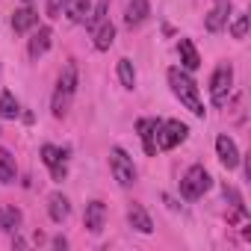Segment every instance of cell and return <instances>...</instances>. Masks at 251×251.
I'll use <instances>...</instances> for the list:
<instances>
[{
    "label": "cell",
    "instance_id": "1",
    "mask_svg": "<svg viewBox=\"0 0 251 251\" xmlns=\"http://www.w3.org/2000/svg\"><path fill=\"white\" fill-rule=\"evenodd\" d=\"M169 86L175 92V98L198 118H204V103H201V95H198V86L195 80L183 71V68H169Z\"/></svg>",
    "mask_w": 251,
    "mask_h": 251
},
{
    "label": "cell",
    "instance_id": "2",
    "mask_svg": "<svg viewBox=\"0 0 251 251\" xmlns=\"http://www.w3.org/2000/svg\"><path fill=\"white\" fill-rule=\"evenodd\" d=\"M74 92H77V65L68 62V65L62 68L59 80H56V89H53V100H50V112H53V118H65Z\"/></svg>",
    "mask_w": 251,
    "mask_h": 251
},
{
    "label": "cell",
    "instance_id": "3",
    "mask_svg": "<svg viewBox=\"0 0 251 251\" xmlns=\"http://www.w3.org/2000/svg\"><path fill=\"white\" fill-rule=\"evenodd\" d=\"M210 186H213L210 172H207L204 166H192V169L183 175V180H180V195H183L186 201H198Z\"/></svg>",
    "mask_w": 251,
    "mask_h": 251
},
{
    "label": "cell",
    "instance_id": "4",
    "mask_svg": "<svg viewBox=\"0 0 251 251\" xmlns=\"http://www.w3.org/2000/svg\"><path fill=\"white\" fill-rule=\"evenodd\" d=\"M109 169H112V177L121 186H133L136 183V166H133L130 154L124 148H112L109 151Z\"/></svg>",
    "mask_w": 251,
    "mask_h": 251
},
{
    "label": "cell",
    "instance_id": "5",
    "mask_svg": "<svg viewBox=\"0 0 251 251\" xmlns=\"http://www.w3.org/2000/svg\"><path fill=\"white\" fill-rule=\"evenodd\" d=\"M230 86H233V65L230 62H222L213 77H210V98L216 106H225L227 103V95H230Z\"/></svg>",
    "mask_w": 251,
    "mask_h": 251
},
{
    "label": "cell",
    "instance_id": "6",
    "mask_svg": "<svg viewBox=\"0 0 251 251\" xmlns=\"http://www.w3.org/2000/svg\"><path fill=\"white\" fill-rule=\"evenodd\" d=\"M186 136H189V127H186L183 121H177V118L160 121V130H157V148L172 151V148H177L180 142H186Z\"/></svg>",
    "mask_w": 251,
    "mask_h": 251
},
{
    "label": "cell",
    "instance_id": "7",
    "mask_svg": "<svg viewBox=\"0 0 251 251\" xmlns=\"http://www.w3.org/2000/svg\"><path fill=\"white\" fill-rule=\"evenodd\" d=\"M65 157H68V151H65V148H56V145H42V163L50 169L53 180H65V175H68Z\"/></svg>",
    "mask_w": 251,
    "mask_h": 251
},
{
    "label": "cell",
    "instance_id": "8",
    "mask_svg": "<svg viewBox=\"0 0 251 251\" xmlns=\"http://www.w3.org/2000/svg\"><path fill=\"white\" fill-rule=\"evenodd\" d=\"M216 154H219V163H222L227 172H230V169H236V166H239V160H242V157H239L236 142H233L227 133H222V136L216 139Z\"/></svg>",
    "mask_w": 251,
    "mask_h": 251
},
{
    "label": "cell",
    "instance_id": "9",
    "mask_svg": "<svg viewBox=\"0 0 251 251\" xmlns=\"http://www.w3.org/2000/svg\"><path fill=\"white\" fill-rule=\"evenodd\" d=\"M83 225H86L89 233H100L103 225H106V204L103 201H89L86 213H83Z\"/></svg>",
    "mask_w": 251,
    "mask_h": 251
},
{
    "label": "cell",
    "instance_id": "10",
    "mask_svg": "<svg viewBox=\"0 0 251 251\" xmlns=\"http://www.w3.org/2000/svg\"><path fill=\"white\" fill-rule=\"evenodd\" d=\"M136 130H139V139L145 145V154L154 157L157 154V130H160V121L157 118H139L136 121Z\"/></svg>",
    "mask_w": 251,
    "mask_h": 251
},
{
    "label": "cell",
    "instance_id": "11",
    "mask_svg": "<svg viewBox=\"0 0 251 251\" xmlns=\"http://www.w3.org/2000/svg\"><path fill=\"white\" fill-rule=\"evenodd\" d=\"M227 18H230V0H219V3L207 12L204 27H207L210 33H219V30H225V27H227Z\"/></svg>",
    "mask_w": 251,
    "mask_h": 251
},
{
    "label": "cell",
    "instance_id": "12",
    "mask_svg": "<svg viewBox=\"0 0 251 251\" xmlns=\"http://www.w3.org/2000/svg\"><path fill=\"white\" fill-rule=\"evenodd\" d=\"M50 42H53V30H50V27H39V30L30 36V45H27V50H30V59H39V56H45V53L50 50Z\"/></svg>",
    "mask_w": 251,
    "mask_h": 251
},
{
    "label": "cell",
    "instance_id": "13",
    "mask_svg": "<svg viewBox=\"0 0 251 251\" xmlns=\"http://www.w3.org/2000/svg\"><path fill=\"white\" fill-rule=\"evenodd\" d=\"M48 216H50V222H56V225H62V222L71 216V204H68V198H65L62 192H50V195H48Z\"/></svg>",
    "mask_w": 251,
    "mask_h": 251
},
{
    "label": "cell",
    "instance_id": "14",
    "mask_svg": "<svg viewBox=\"0 0 251 251\" xmlns=\"http://www.w3.org/2000/svg\"><path fill=\"white\" fill-rule=\"evenodd\" d=\"M148 15H151V0H130L127 9H124V24H127V27H139Z\"/></svg>",
    "mask_w": 251,
    "mask_h": 251
},
{
    "label": "cell",
    "instance_id": "15",
    "mask_svg": "<svg viewBox=\"0 0 251 251\" xmlns=\"http://www.w3.org/2000/svg\"><path fill=\"white\" fill-rule=\"evenodd\" d=\"M36 24H39V15L33 12V6H27V3H24L21 9H15V12H12V30H15L18 36H21V33H30Z\"/></svg>",
    "mask_w": 251,
    "mask_h": 251
},
{
    "label": "cell",
    "instance_id": "16",
    "mask_svg": "<svg viewBox=\"0 0 251 251\" xmlns=\"http://www.w3.org/2000/svg\"><path fill=\"white\" fill-rule=\"evenodd\" d=\"M127 222H130V227L139 230V233H151V230H154V222H151V216L145 213L142 204H130V207H127Z\"/></svg>",
    "mask_w": 251,
    "mask_h": 251
},
{
    "label": "cell",
    "instance_id": "17",
    "mask_svg": "<svg viewBox=\"0 0 251 251\" xmlns=\"http://www.w3.org/2000/svg\"><path fill=\"white\" fill-rule=\"evenodd\" d=\"M177 50H180V62H183V71H195V68L201 65V56H198V50H195L192 39H180Z\"/></svg>",
    "mask_w": 251,
    "mask_h": 251
},
{
    "label": "cell",
    "instance_id": "18",
    "mask_svg": "<svg viewBox=\"0 0 251 251\" xmlns=\"http://www.w3.org/2000/svg\"><path fill=\"white\" fill-rule=\"evenodd\" d=\"M18 227H21V210L18 207H0V230L18 233Z\"/></svg>",
    "mask_w": 251,
    "mask_h": 251
},
{
    "label": "cell",
    "instance_id": "19",
    "mask_svg": "<svg viewBox=\"0 0 251 251\" xmlns=\"http://www.w3.org/2000/svg\"><path fill=\"white\" fill-rule=\"evenodd\" d=\"M89 12H92V0H68V3H65V15L71 21H77V24L86 21Z\"/></svg>",
    "mask_w": 251,
    "mask_h": 251
},
{
    "label": "cell",
    "instance_id": "20",
    "mask_svg": "<svg viewBox=\"0 0 251 251\" xmlns=\"http://www.w3.org/2000/svg\"><path fill=\"white\" fill-rule=\"evenodd\" d=\"M112 42H115V27H112V21H103V24L95 30V48H98V50H109Z\"/></svg>",
    "mask_w": 251,
    "mask_h": 251
},
{
    "label": "cell",
    "instance_id": "21",
    "mask_svg": "<svg viewBox=\"0 0 251 251\" xmlns=\"http://www.w3.org/2000/svg\"><path fill=\"white\" fill-rule=\"evenodd\" d=\"M118 80L124 89H136V68L130 59H118Z\"/></svg>",
    "mask_w": 251,
    "mask_h": 251
},
{
    "label": "cell",
    "instance_id": "22",
    "mask_svg": "<svg viewBox=\"0 0 251 251\" xmlns=\"http://www.w3.org/2000/svg\"><path fill=\"white\" fill-rule=\"evenodd\" d=\"M18 115H21V106H18L15 95L3 92V95H0V118H18Z\"/></svg>",
    "mask_w": 251,
    "mask_h": 251
},
{
    "label": "cell",
    "instance_id": "23",
    "mask_svg": "<svg viewBox=\"0 0 251 251\" xmlns=\"http://www.w3.org/2000/svg\"><path fill=\"white\" fill-rule=\"evenodd\" d=\"M106 9H109V0H100V3L95 6V12H89V18H86V27L95 33L103 21H106Z\"/></svg>",
    "mask_w": 251,
    "mask_h": 251
},
{
    "label": "cell",
    "instance_id": "24",
    "mask_svg": "<svg viewBox=\"0 0 251 251\" xmlns=\"http://www.w3.org/2000/svg\"><path fill=\"white\" fill-rule=\"evenodd\" d=\"M0 183H15V163L6 151H0Z\"/></svg>",
    "mask_w": 251,
    "mask_h": 251
},
{
    "label": "cell",
    "instance_id": "25",
    "mask_svg": "<svg viewBox=\"0 0 251 251\" xmlns=\"http://www.w3.org/2000/svg\"><path fill=\"white\" fill-rule=\"evenodd\" d=\"M230 36H233V39H245V36H248V15H245V12H239V15L233 18Z\"/></svg>",
    "mask_w": 251,
    "mask_h": 251
},
{
    "label": "cell",
    "instance_id": "26",
    "mask_svg": "<svg viewBox=\"0 0 251 251\" xmlns=\"http://www.w3.org/2000/svg\"><path fill=\"white\" fill-rule=\"evenodd\" d=\"M225 198H227V201H230L239 213H248V210H245V204H242V198H239V192H236L233 186H227V183H225Z\"/></svg>",
    "mask_w": 251,
    "mask_h": 251
},
{
    "label": "cell",
    "instance_id": "27",
    "mask_svg": "<svg viewBox=\"0 0 251 251\" xmlns=\"http://www.w3.org/2000/svg\"><path fill=\"white\" fill-rule=\"evenodd\" d=\"M65 3L68 0H48V18H59L65 12Z\"/></svg>",
    "mask_w": 251,
    "mask_h": 251
},
{
    "label": "cell",
    "instance_id": "28",
    "mask_svg": "<svg viewBox=\"0 0 251 251\" xmlns=\"http://www.w3.org/2000/svg\"><path fill=\"white\" fill-rule=\"evenodd\" d=\"M65 245H68L65 236H53V248H65Z\"/></svg>",
    "mask_w": 251,
    "mask_h": 251
},
{
    "label": "cell",
    "instance_id": "29",
    "mask_svg": "<svg viewBox=\"0 0 251 251\" xmlns=\"http://www.w3.org/2000/svg\"><path fill=\"white\" fill-rule=\"evenodd\" d=\"M24 3H27V6H30V3H36V0H24Z\"/></svg>",
    "mask_w": 251,
    "mask_h": 251
},
{
    "label": "cell",
    "instance_id": "30",
    "mask_svg": "<svg viewBox=\"0 0 251 251\" xmlns=\"http://www.w3.org/2000/svg\"><path fill=\"white\" fill-rule=\"evenodd\" d=\"M216 3H219V0H216Z\"/></svg>",
    "mask_w": 251,
    "mask_h": 251
}]
</instances>
